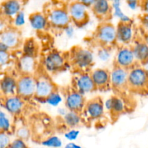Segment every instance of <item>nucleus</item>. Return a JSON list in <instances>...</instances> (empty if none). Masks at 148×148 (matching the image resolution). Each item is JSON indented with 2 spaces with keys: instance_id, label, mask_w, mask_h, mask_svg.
Instances as JSON below:
<instances>
[{
  "instance_id": "f257e3e1",
  "label": "nucleus",
  "mask_w": 148,
  "mask_h": 148,
  "mask_svg": "<svg viewBox=\"0 0 148 148\" xmlns=\"http://www.w3.org/2000/svg\"><path fill=\"white\" fill-rule=\"evenodd\" d=\"M50 30L61 33L69 27L71 22L68 12V1H50L43 4V10Z\"/></svg>"
},
{
  "instance_id": "f03ea898",
  "label": "nucleus",
  "mask_w": 148,
  "mask_h": 148,
  "mask_svg": "<svg viewBox=\"0 0 148 148\" xmlns=\"http://www.w3.org/2000/svg\"><path fill=\"white\" fill-rule=\"evenodd\" d=\"M88 41L94 47L108 51L117 48L116 27L111 22L99 23Z\"/></svg>"
},
{
  "instance_id": "7ed1b4c3",
  "label": "nucleus",
  "mask_w": 148,
  "mask_h": 148,
  "mask_svg": "<svg viewBox=\"0 0 148 148\" xmlns=\"http://www.w3.org/2000/svg\"><path fill=\"white\" fill-rule=\"evenodd\" d=\"M69 65L72 74L90 72L94 66V56L89 48L75 45L69 51Z\"/></svg>"
},
{
  "instance_id": "20e7f679",
  "label": "nucleus",
  "mask_w": 148,
  "mask_h": 148,
  "mask_svg": "<svg viewBox=\"0 0 148 148\" xmlns=\"http://www.w3.org/2000/svg\"><path fill=\"white\" fill-rule=\"evenodd\" d=\"M40 65L50 75H56L69 68V53L57 49H49L42 55Z\"/></svg>"
},
{
  "instance_id": "39448f33",
  "label": "nucleus",
  "mask_w": 148,
  "mask_h": 148,
  "mask_svg": "<svg viewBox=\"0 0 148 148\" xmlns=\"http://www.w3.org/2000/svg\"><path fill=\"white\" fill-rule=\"evenodd\" d=\"M36 77V94L34 98L40 102H46V100L53 92L59 90L57 85L51 79L43 66H39L38 69L35 74Z\"/></svg>"
},
{
  "instance_id": "423d86ee",
  "label": "nucleus",
  "mask_w": 148,
  "mask_h": 148,
  "mask_svg": "<svg viewBox=\"0 0 148 148\" xmlns=\"http://www.w3.org/2000/svg\"><path fill=\"white\" fill-rule=\"evenodd\" d=\"M128 91L141 95H148V70L142 66L129 72Z\"/></svg>"
},
{
  "instance_id": "0eeeda50",
  "label": "nucleus",
  "mask_w": 148,
  "mask_h": 148,
  "mask_svg": "<svg viewBox=\"0 0 148 148\" xmlns=\"http://www.w3.org/2000/svg\"><path fill=\"white\" fill-rule=\"evenodd\" d=\"M104 108L105 103L101 97L96 96L88 100L80 114L82 124L90 126L92 121L102 118L104 114Z\"/></svg>"
},
{
  "instance_id": "6e6552de",
  "label": "nucleus",
  "mask_w": 148,
  "mask_h": 148,
  "mask_svg": "<svg viewBox=\"0 0 148 148\" xmlns=\"http://www.w3.org/2000/svg\"><path fill=\"white\" fill-rule=\"evenodd\" d=\"M24 41L21 30L13 25L0 30V43L5 45L11 51L23 49Z\"/></svg>"
},
{
  "instance_id": "1a4fd4ad",
  "label": "nucleus",
  "mask_w": 148,
  "mask_h": 148,
  "mask_svg": "<svg viewBox=\"0 0 148 148\" xmlns=\"http://www.w3.org/2000/svg\"><path fill=\"white\" fill-rule=\"evenodd\" d=\"M116 49L117 51L114 57L113 65H116L128 71L140 66L136 59L131 45L118 46Z\"/></svg>"
},
{
  "instance_id": "9d476101",
  "label": "nucleus",
  "mask_w": 148,
  "mask_h": 148,
  "mask_svg": "<svg viewBox=\"0 0 148 148\" xmlns=\"http://www.w3.org/2000/svg\"><path fill=\"white\" fill-rule=\"evenodd\" d=\"M68 12L71 22L76 27H82L89 23V12L82 1H68Z\"/></svg>"
},
{
  "instance_id": "9b49d317",
  "label": "nucleus",
  "mask_w": 148,
  "mask_h": 148,
  "mask_svg": "<svg viewBox=\"0 0 148 148\" xmlns=\"http://www.w3.org/2000/svg\"><path fill=\"white\" fill-rule=\"evenodd\" d=\"M130 71L113 65L111 71V90L115 95L121 97L128 91V77Z\"/></svg>"
},
{
  "instance_id": "f8f14e48",
  "label": "nucleus",
  "mask_w": 148,
  "mask_h": 148,
  "mask_svg": "<svg viewBox=\"0 0 148 148\" xmlns=\"http://www.w3.org/2000/svg\"><path fill=\"white\" fill-rule=\"evenodd\" d=\"M63 94L66 109L69 111L81 114L87 102L85 95L73 89L71 85L64 89Z\"/></svg>"
},
{
  "instance_id": "ddd939ff",
  "label": "nucleus",
  "mask_w": 148,
  "mask_h": 148,
  "mask_svg": "<svg viewBox=\"0 0 148 148\" xmlns=\"http://www.w3.org/2000/svg\"><path fill=\"white\" fill-rule=\"evenodd\" d=\"M35 94H36L35 75H18L17 79V95L26 101L34 98Z\"/></svg>"
},
{
  "instance_id": "4468645a",
  "label": "nucleus",
  "mask_w": 148,
  "mask_h": 148,
  "mask_svg": "<svg viewBox=\"0 0 148 148\" xmlns=\"http://www.w3.org/2000/svg\"><path fill=\"white\" fill-rule=\"evenodd\" d=\"M70 85L73 89L82 95L97 91L90 72L72 74Z\"/></svg>"
},
{
  "instance_id": "2eb2a0df",
  "label": "nucleus",
  "mask_w": 148,
  "mask_h": 148,
  "mask_svg": "<svg viewBox=\"0 0 148 148\" xmlns=\"http://www.w3.org/2000/svg\"><path fill=\"white\" fill-rule=\"evenodd\" d=\"M40 66L38 58L22 53L15 60V70L18 75H35Z\"/></svg>"
},
{
  "instance_id": "dca6fc26",
  "label": "nucleus",
  "mask_w": 148,
  "mask_h": 148,
  "mask_svg": "<svg viewBox=\"0 0 148 148\" xmlns=\"http://www.w3.org/2000/svg\"><path fill=\"white\" fill-rule=\"evenodd\" d=\"M1 100V108L10 115L18 118L22 115L25 107V101L17 95L3 97Z\"/></svg>"
},
{
  "instance_id": "f3484780",
  "label": "nucleus",
  "mask_w": 148,
  "mask_h": 148,
  "mask_svg": "<svg viewBox=\"0 0 148 148\" xmlns=\"http://www.w3.org/2000/svg\"><path fill=\"white\" fill-rule=\"evenodd\" d=\"M136 28L134 20L131 22L119 21L116 25L118 46H130L132 43L135 36Z\"/></svg>"
},
{
  "instance_id": "a211bd4d",
  "label": "nucleus",
  "mask_w": 148,
  "mask_h": 148,
  "mask_svg": "<svg viewBox=\"0 0 148 148\" xmlns=\"http://www.w3.org/2000/svg\"><path fill=\"white\" fill-rule=\"evenodd\" d=\"M27 1L19 0H6L0 3V17L6 19L12 23L14 17L23 11Z\"/></svg>"
},
{
  "instance_id": "6ab92c4d",
  "label": "nucleus",
  "mask_w": 148,
  "mask_h": 148,
  "mask_svg": "<svg viewBox=\"0 0 148 148\" xmlns=\"http://www.w3.org/2000/svg\"><path fill=\"white\" fill-rule=\"evenodd\" d=\"M139 30L140 32L136 29L135 36L131 46L137 62L143 66L148 64V45L145 41L140 29Z\"/></svg>"
},
{
  "instance_id": "aec40b11",
  "label": "nucleus",
  "mask_w": 148,
  "mask_h": 148,
  "mask_svg": "<svg viewBox=\"0 0 148 148\" xmlns=\"http://www.w3.org/2000/svg\"><path fill=\"white\" fill-rule=\"evenodd\" d=\"M97 90L107 92L111 90V72L105 68H97L90 72Z\"/></svg>"
},
{
  "instance_id": "412c9836",
  "label": "nucleus",
  "mask_w": 148,
  "mask_h": 148,
  "mask_svg": "<svg viewBox=\"0 0 148 148\" xmlns=\"http://www.w3.org/2000/svg\"><path fill=\"white\" fill-rule=\"evenodd\" d=\"M94 16L100 23L111 22L114 16V10L112 4L106 0H97L91 7Z\"/></svg>"
},
{
  "instance_id": "4be33fe9",
  "label": "nucleus",
  "mask_w": 148,
  "mask_h": 148,
  "mask_svg": "<svg viewBox=\"0 0 148 148\" xmlns=\"http://www.w3.org/2000/svg\"><path fill=\"white\" fill-rule=\"evenodd\" d=\"M105 108L109 113L111 120L114 122L127 111V106L124 99L116 95H112L106 101Z\"/></svg>"
},
{
  "instance_id": "5701e85b",
  "label": "nucleus",
  "mask_w": 148,
  "mask_h": 148,
  "mask_svg": "<svg viewBox=\"0 0 148 148\" xmlns=\"http://www.w3.org/2000/svg\"><path fill=\"white\" fill-rule=\"evenodd\" d=\"M17 77L14 76L12 73L6 71L5 73L1 75L0 81L1 98L17 95Z\"/></svg>"
},
{
  "instance_id": "b1692460",
  "label": "nucleus",
  "mask_w": 148,
  "mask_h": 148,
  "mask_svg": "<svg viewBox=\"0 0 148 148\" xmlns=\"http://www.w3.org/2000/svg\"><path fill=\"white\" fill-rule=\"evenodd\" d=\"M28 20L31 27L37 32L46 33L50 30L47 18L42 11H36L30 13L28 16Z\"/></svg>"
},
{
  "instance_id": "393cba45",
  "label": "nucleus",
  "mask_w": 148,
  "mask_h": 148,
  "mask_svg": "<svg viewBox=\"0 0 148 148\" xmlns=\"http://www.w3.org/2000/svg\"><path fill=\"white\" fill-rule=\"evenodd\" d=\"M22 53L38 58L39 54V46L34 38H28L25 40Z\"/></svg>"
},
{
  "instance_id": "a878e982",
  "label": "nucleus",
  "mask_w": 148,
  "mask_h": 148,
  "mask_svg": "<svg viewBox=\"0 0 148 148\" xmlns=\"http://www.w3.org/2000/svg\"><path fill=\"white\" fill-rule=\"evenodd\" d=\"M63 122L68 128L70 130H73V129L79 127L80 124H82L80 114L72 112V111H68L64 115Z\"/></svg>"
},
{
  "instance_id": "bb28decb",
  "label": "nucleus",
  "mask_w": 148,
  "mask_h": 148,
  "mask_svg": "<svg viewBox=\"0 0 148 148\" xmlns=\"http://www.w3.org/2000/svg\"><path fill=\"white\" fill-rule=\"evenodd\" d=\"M14 132V126L7 116L6 112L4 109L1 108L0 111V133H6V134H11L12 132Z\"/></svg>"
},
{
  "instance_id": "cd10ccee",
  "label": "nucleus",
  "mask_w": 148,
  "mask_h": 148,
  "mask_svg": "<svg viewBox=\"0 0 148 148\" xmlns=\"http://www.w3.org/2000/svg\"><path fill=\"white\" fill-rule=\"evenodd\" d=\"M14 132L17 138L21 139L25 142L32 137V132L30 127L25 124L18 127H15Z\"/></svg>"
},
{
  "instance_id": "c85d7f7f",
  "label": "nucleus",
  "mask_w": 148,
  "mask_h": 148,
  "mask_svg": "<svg viewBox=\"0 0 148 148\" xmlns=\"http://www.w3.org/2000/svg\"><path fill=\"white\" fill-rule=\"evenodd\" d=\"M113 10H114V15L119 18V21L123 22H131L132 21V19L130 18L129 16L126 15L121 9V1L118 0L111 1Z\"/></svg>"
},
{
  "instance_id": "c756f323",
  "label": "nucleus",
  "mask_w": 148,
  "mask_h": 148,
  "mask_svg": "<svg viewBox=\"0 0 148 148\" xmlns=\"http://www.w3.org/2000/svg\"><path fill=\"white\" fill-rule=\"evenodd\" d=\"M40 144L47 147L59 148L62 146V142L58 137L52 135L43 140Z\"/></svg>"
},
{
  "instance_id": "7c9ffc66",
  "label": "nucleus",
  "mask_w": 148,
  "mask_h": 148,
  "mask_svg": "<svg viewBox=\"0 0 148 148\" xmlns=\"http://www.w3.org/2000/svg\"><path fill=\"white\" fill-rule=\"evenodd\" d=\"M12 51H0V64L2 69L4 66H7L12 62Z\"/></svg>"
},
{
  "instance_id": "2f4dec72",
  "label": "nucleus",
  "mask_w": 148,
  "mask_h": 148,
  "mask_svg": "<svg viewBox=\"0 0 148 148\" xmlns=\"http://www.w3.org/2000/svg\"><path fill=\"white\" fill-rule=\"evenodd\" d=\"M61 101H62V97H61L60 94H59V90H58L56 91V92H53V94H51V95L46 100V102L45 103H47L50 104V105L56 106H57Z\"/></svg>"
},
{
  "instance_id": "473e14b6",
  "label": "nucleus",
  "mask_w": 148,
  "mask_h": 148,
  "mask_svg": "<svg viewBox=\"0 0 148 148\" xmlns=\"http://www.w3.org/2000/svg\"><path fill=\"white\" fill-rule=\"evenodd\" d=\"M11 143L10 134L0 133V148H10Z\"/></svg>"
},
{
  "instance_id": "72a5a7b5",
  "label": "nucleus",
  "mask_w": 148,
  "mask_h": 148,
  "mask_svg": "<svg viewBox=\"0 0 148 148\" xmlns=\"http://www.w3.org/2000/svg\"><path fill=\"white\" fill-rule=\"evenodd\" d=\"M10 148H30L25 140L16 138L12 141Z\"/></svg>"
},
{
  "instance_id": "f704fd0d",
  "label": "nucleus",
  "mask_w": 148,
  "mask_h": 148,
  "mask_svg": "<svg viewBox=\"0 0 148 148\" xmlns=\"http://www.w3.org/2000/svg\"><path fill=\"white\" fill-rule=\"evenodd\" d=\"M25 24V14L23 11L20 12L13 20V25L20 28L22 25Z\"/></svg>"
},
{
  "instance_id": "c9c22d12",
  "label": "nucleus",
  "mask_w": 148,
  "mask_h": 148,
  "mask_svg": "<svg viewBox=\"0 0 148 148\" xmlns=\"http://www.w3.org/2000/svg\"><path fill=\"white\" fill-rule=\"evenodd\" d=\"M79 130L73 129V130H69L67 132L65 133L64 137L68 140H69V141H74V140H75L77 138L78 136H79Z\"/></svg>"
},
{
  "instance_id": "e433bc0d",
  "label": "nucleus",
  "mask_w": 148,
  "mask_h": 148,
  "mask_svg": "<svg viewBox=\"0 0 148 148\" xmlns=\"http://www.w3.org/2000/svg\"><path fill=\"white\" fill-rule=\"evenodd\" d=\"M138 19L140 22V25L146 30H148V14L143 13L138 16Z\"/></svg>"
},
{
  "instance_id": "4c0bfd02",
  "label": "nucleus",
  "mask_w": 148,
  "mask_h": 148,
  "mask_svg": "<svg viewBox=\"0 0 148 148\" xmlns=\"http://www.w3.org/2000/svg\"><path fill=\"white\" fill-rule=\"evenodd\" d=\"M140 8L143 13L148 14V0L140 1Z\"/></svg>"
},
{
  "instance_id": "58836bf2",
  "label": "nucleus",
  "mask_w": 148,
  "mask_h": 148,
  "mask_svg": "<svg viewBox=\"0 0 148 148\" xmlns=\"http://www.w3.org/2000/svg\"><path fill=\"white\" fill-rule=\"evenodd\" d=\"M127 4H128L129 7H130L132 10L140 7V1H132V0H130V1H126Z\"/></svg>"
},
{
  "instance_id": "ea45409f",
  "label": "nucleus",
  "mask_w": 148,
  "mask_h": 148,
  "mask_svg": "<svg viewBox=\"0 0 148 148\" xmlns=\"http://www.w3.org/2000/svg\"><path fill=\"white\" fill-rule=\"evenodd\" d=\"M140 32H141V33H142V36H143V38H144L145 41L148 45V30L145 29L144 27H142L141 25H140Z\"/></svg>"
},
{
  "instance_id": "a19ab883",
  "label": "nucleus",
  "mask_w": 148,
  "mask_h": 148,
  "mask_svg": "<svg viewBox=\"0 0 148 148\" xmlns=\"http://www.w3.org/2000/svg\"><path fill=\"white\" fill-rule=\"evenodd\" d=\"M64 148H82L81 146L75 144L74 143H69L64 146Z\"/></svg>"
},
{
  "instance_id": "79ce46f5",
  "label": "nucleus",
  "mask_w": 148,
  "mask_h": 148,
  "mask_svg": "<svg viewBox=\"0 0 148 148\" xmlns=\"http://www.w3.org/2000/svg\"><path fill=\"white\" fill-rule=\"evenodd\" d=\"M82 2L88 8H91L92 4L95 2V1H93V0H91V1H88V0L86 1V0H85V1H82Z\"/></svg>"
}]
</instances>
